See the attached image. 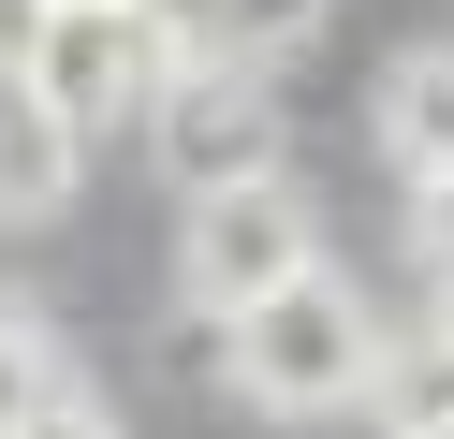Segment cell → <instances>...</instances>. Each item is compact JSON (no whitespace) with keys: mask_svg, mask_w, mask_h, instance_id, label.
I'll list each match as a JSON object with an SVG mask.
<instances>
[{"mask_svg":"<svg viewBox=\"0 0 454 439\" xmlns=\"http://www.w3.org/2000/svg\"><path fill=\"white\" fill-rule=\"evenodd\" d=\"M366 366H381V308H366L337 263H308L294 293L220 322V380L278 425H323V410H366Z\"/></svg>","mask_w":454,"mask_h":439,"instance_id":"cell-1","label":"cell"},{"mask_svg":"<svg viewBox=\"0 0 454 439\" xmlns=\"http://www.w3.org/2000/svg\"><path fill=\"white\" fill-rule=\"evenodd\" d=\"M308 263H323V205H308L294 176H264V191H206V205L176 220V293H191V322L264 308V293H294Z\"/></svg>","mask_w":454,"mask_h":439,"instance_id":"cell-2","label":"cell"},{"mask_svg":"<svg viewBox=\"0 0 454 439\" xmlns=\"http://www.w3.org/2000/svg\"><path fill=\"white\" fill-rule=\"evenodd\" d=\"M147 161L176 176L191 205L206 191H264L278 176V74H249V59H176V74L147 88Z\"/></svg>","mask_w":454,"mask_h":439,"instance_id":"cell-3","label":"cell"},{"mask_svg":"<svg viewBox=\"0 0 454 439\" xmlns=\"http://www.w3.org/2000/svg\"><path fill=\"white\" fill-rule=\"evenodd\" d=\"M176 74V44H161V15L147 0H59L44 15V44H30V88L59 103V132L89 146V132H118V117H147V88Z\"/></svg>","mask_w":454,"mask_h":439,"instance_id":"cell-4","label":"cell"},{"mask_svg":"<svg viewBox=\"0 0 454 439\" xmlns=\"http://www.w3.org/2000/svg\"><path fill=\"white\" fill-rule=\"evenodd\" d=\"M74 176H89V146L59 132V103H44L30 74H0V220L44 234V220L74 205Z\"/></svg>","mask_w":454,"mask_h":439,"instance_id":"cell-5","label":"cell"},{"mask_svg":"<svg viewBox=\"0 0 454 439\" xmlns=\"http://www.w3.org/2000/svg\"><path fill=\"white\" fill-rule=\"evenodd\" d=\"M381 146H395L411 191H440V176H454V44H411V59L381 74Z\"/></svg>","mask_w":454,"mask_h":439,"instance_id":"cell-6","label":"cell"},{"mask_svg":"<svg viewBox=\"0 0 454 439\" xmlns=\"http://www.w3.org/2000/svg\"><path fill=\"white\" fill-rule=\"evenodd\" d=\"M366 410H381L395 439H440V425H454V322H381Z\"/></svg>","mask_w":454,"mask_h":439,"instance_id":"cell-7","label":"cell"},{"mask_svg":"<svg viewBox=\"0 0 454 439\" xmlns=\"http://www.w3.org/2000/svg\"><path fill=\"white\" fill-rule=\"evenodd\" d=\"M337 0H206V29H191V59H249V74H278L294 44H323Z\"/></svg>","mask_w":454,"mask_h":439,"instance_id":"cell-8","label":"cell"},{"mask_svg":"<svg viewBox=\"0 0 454 439\" xmlns=\"http://www.w3.org/2000/svg\"><path fill=\"white\" fill-rule=\"evenodd\" d=\"M59 380H74V366H59V337H44V308H30V293H0V439L30 425Z\"/></svg>","mask_w":454,"mask_h":439,"instance_id":"cell-9","label":"cell"},{"mask_svg":"<svg viewBox=\"0 0 454 439\" xmlns=\"http://www.w3.org/2000/svg\"><path fill=\"white\" fill-rule=\"evenodd\" d=\"M15 439H118V410H103L89 380H59V396H44V410H30V425H15Z\"/></svg>","mask_w":454,"mask_h":439,"instance_id":"cell-10","label":"cell"},{"mask_svg":"<svg viewBox=\"0 0 454 439\" xmlns=\"http://www.w3.org/2000/svg\"><path fill=\"white\" fill-rule=\"evenodd\" d=\"M411 249H425V278L454 293V176H440V191H411Z\"/></svg>","mask_w":454,"mask_h":439,"instance_id":"cell-11","label":"cell"},{"mask_svg":"<svg viewBox=\"0 0 454 439\" xmlns=\"http://www.w3.org/2000/svg\"><path fill=\"white\" fill-rule=\"evenodd\" d=\"M44 15H59V0H0V74H30V44H44Z\"/></svg>","mask_w":454,"mask_h":439,"instance_id":"cell-12","label":"cell"},{"mask_svg":"<svg viewBox=\"0 0 454 439\" xmlns=\"http://www.w3.org/2000/svg\"><path fill=\"white\" fill-rule=\"evenodd\" d=\"M440 439H454V425H440Z\"/></svg>","mask_w":454,"mask_h":439,"instance_id":"cell-13","label":"cell"}]
</instances>
